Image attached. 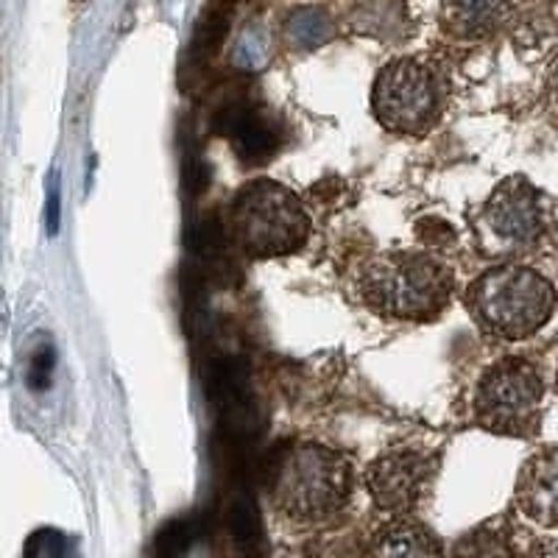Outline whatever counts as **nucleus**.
Returning <instances> with one entry per match:
<instances>
[{
	"mask_svg": "<svg viewBox=\"0 0 558 558\" xmlns=\"http://www.w3.org/2000/svg\"><path fill=\"white\" fill-rule=\"evenodd\" d=\"M271 506L296 527H330L355 495V470L347 456L318 441H302L279 456L271 472Z\"/></svg>",
	"mask_w": 558,
	"mask_h": 558,
	"instance_id": "1",
	"label": "nucleus"
},
{
	"mask_svg": "<svg viewBox=\"0 0 558 558\" xmlns=\"http://www.w3.org/2000/svg\"><path fill=\"white\" fill-rule=\"evenodd\" d=\"M456 274L433 252H383L357 274V296L380 318L433 322L450 307Z\"/></svg>",
	"mask_w": 558,
	"mask_h": 558,
	"instance_id": "2",
	"label": "nucleus"
},
{
	"mask_svg": "<svg viewBox=\"0 0 558 558\" xmlns=\"http://www.w3.org/2000/svg\"><path fill=\"white\" fill-rule=\"evenodd\" d=\"M556 288L536 268L497 263L472 279L463 296L477 330L497 341H525L550 322Z\"/></svg>",
	"mask_w": 558,
	"mask_h": 558,
	"instance_id": "3",
	"label": "nucleus"
},
{
	"mask_svg": "<svg viewBox=\"0 0 558 558\" xmlns=\"http://www.w3.org/2000/svg\"><path fill=\"white\" fill-rule=\"evenodd\" d=\"M229 235L252 260H274L299 252L313 232L305 202L274 179L243 184L229 204Z\"/></svg>",
	"mask_w": 558,
	"mask_h": 558,
	"instance_id": "4",
	"label": "nucleus"
},
{
	"mask_svg": "<svg viewBox=\"0 0 558 558\" xmlns=\"http://www.w3.org/2000/svg\"><path fill=\"white\" fill-rule=\"evenodd\" d=\"M545 380L527 357H500L486 368L472 393V422L495 436L527 438L539 430Z\"/></svg>",
	"mask_w": 558,
	"mask_h": 558,
	"instance_id": "5",
	"label": "nucleus"
},
{
	"mask_svg": "<svg viewBox=\"0 0 558 558\" xmlns=\"http://www.w3.org/2000/svg\"><path fill=\"white\" fill-rule=\"evenodd\" d=\"M447 84L433 64L402 57L377 73L372 87V112L391 134L422 137L445 112Z\"/></svg>",
	"mask_w": 558,
	"mask_h": 558,
	"instance_id": "6",
	"label": "nucleus"
},
{
	"mask_svg": "<svg viewBox=\"0 0 558 558\" xmlns=\"http://www.w3.org/2000/svg\"><path fill=\"white\" fill-rule=\"evenodd\" d=\"M545 229V209L539 191L525 177H508L472 216V235L483 257L514 263L531 252Z\"/></svg>",
	"mask_w": 558,
	"mask_h": 558,
	"instance_id": "7",
	"label": "nucleus"
},
{
	"mask_svg": "<svg viewBox=\"0 0 558 558\" xmlns=\"http://www.w3.org/2000/svg\"><path fill=\"white\" fill-rule=\"evenodd\" d=\"M441 472V452L422 447H393L368 463L363 472L372 506L383 517H416L433 497Z\"/></svg>",
	"mask_w": 558,
	"mask_h": 558,
	"instance_id": "8",
	"label": "nucleus"
},
{
	"mask_svg": "<svg viewBox=\"0 0 558 558\" xmlns=\"http://www.w3.org/2000/svg\"><path fill=\"white\" fill-rule=\"evenodd\" d=\"M514 506L533 525L558 527V447H547L522 463Z\"/></svg>",
	"mask_w": 558,
	"mask_h": 558,
	"instance_id": "9",
	"label": "nucleus"
},
{
	"mask_svg": "<svg viewBox=\"0 0 558 558\" xmlns=\"http://www.w3.org/2000/svg\"><path fill=\"white\" fill-rule=\"evenodd\" d=\"M366 558H447V550L416 517H383L366 533Z\"/></svg>",
	"mask_w": 558,
	"mask_h": 558,
	"instance_id": "10",
	"label": "nucleus"
},
{
	"mask_svg": "<svg viewBox=\"0 0 558 558\" xmlns=\"http://www.w3.org/2000/svg\"><path fill=\"white\" fill-rule=\"evenodd\" d=\"M447 558H525L520 531L508 517H488L463 531L447 550Z\"/></svg>",
	"mask_w": 558,
	"mask_h": 558,
	"instance_id": "11",
	"label": "nucleus"
},
{
	"mask_svg": "<svg viewBox=\"0 0 558 558\" xmlns=\"http://www.w3.org/2000/svg\"><path fill=\"white\" fill-rule=\"evenodd\" d=\"M508 0H441V20L461 39L488 37L502 23Z\"/></svg>",
	"mask_w": 558,
	"mask_h": 558,
	"instance_id": "12",
	"label": "nucleus"
},
{
	"mask_svg": "<svg viewBox=\"0 0 558 558\" xmlns=\"http://www.w3.org/2000/svg\"><path fill=\"white\" fill-rule=\"evenodd\" d=\"M307 558H366V536L330 525L307 545Z\"/></svg>",
	"mask_w": 558,
	"mask_h": 558,
	"instance_id": "13",
	"label": "nucleus"
},
{
	"mask_svg": "<svg viewBox=\"0 0 558 558\" xmlns=\"http://www.w3.org/2000/svg\"><path fill=\"white\" fill-rule=\"evenodd\" d=\"M288 34L302 45H316L330 34V23L318 9H302L288 23Z\"/></svg>",
	"mask_w": 558,
	"mask_h": 558,
	"instance_id": "14",
	"label": "nucleus"
},
{
	"mask_svg": "<svg viewBox=\"0 0 558 558\" xmlns=\"http://www.w3.org/2000/svg\"><path fill=\"white\" fill-rule=\"evenodd\" d=\"M547 109H550V114L558 121V68L550 76V84H547Z\"/></svg>",
	"mask_w": 558,
	"mask_h": 558,
	"instance_id": "15",
	"label": "nucleus"
},
{
	"mask_svg": "<svg viewBox=\"0 0 558 558\" xmlns=\"http://www.w3.org/2000/svg\"><path fill=\"white\" fill-rule=\"evenodd\" d=\"M556 386H558V380H556Z\"/></svg>",
	"mask_w": 558,
	"mask_h": 558,
	"instance_id": "16",
	"label": "nucleus"
}]
</instances>
